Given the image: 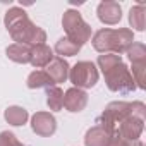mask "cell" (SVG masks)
Listing matches in <instances>:
<instances>
[{"label":"cell","mask_w":146,"mask_h":146,"mask_svg":"<svg viewBox=\"0 0 146 146\" xmlns=\"http://www.w3.org/2000/svg\"><path fill=\"white\" fill-rule=\"evenodd\" d=\"M96 64H98V67L102 69V72L105 74V72L112 70L113 67H117L119 64H122V58H120V55H115V53H102V55L98 57Z\"/></svg>","instance_id":"cell-20"},{"label":"cell","mask_w":146,"mask_h":146,"mask_svg":"<svg viewBox=\"0 0 146 146\" xmlns=\"http://www.w3.org/2000/svg\"><path fill=\"white\" fill-rule=\"evenodd\" d=\"M4 24H5L11 38L16 43H23V45H28V46H36V45H43L46 41L45 29L36 26L35 23H31L26 11L21 9V7H11L5 12Z\"/></svg>","instance_id":"cell-1"},{"label":"cell","mask_w":146,"mask_h":146,"mask_svg":"<svg viewBox=\"0 0 146 146\" xmlns=\"http://www.w3.org/2000/svg\"><path fill=\"white\" fill-rule=\"evenodd\" d=\"M0 146H26V144H23V143L16 137L14 132H11V131H2V132H0Z\"/></svg>","instance_id":"cell-22"},{"label":"cell","mask_w":146,"mask_h":146,"mask_svg":"<svg viewBox=\"0 0 146 146\" xmlns=\"http://www.w3.org/2000/svg\"><path fill=\"white\" fill-rule=\"evenodd\" d=\"M7 57L16 62V64H29L31 60V46L23 45V43H12L5 50Z\"/></svg>","instance_id":"cell-14"},{"label":"cell","mask_w":146,"mask_h":146,"mask_svg":"<svg viewBox=\"0 0 146 146\" xmlns=\"http://www.w3.org/2000/svg\"><path fill=\"white\" fill-rule=\"evenodd\" d=\"M125 53L132 64H144L146 62V46L143 43H132Z\"/></svg>","instance_id":"cell-21"},{"label":"cell","mask_w":146,"mask_h":146,"mask_svg":"<svg viewBox=\"0 0 146 146\" xmlns=\"http://www.w3.org/2000/svg\"><path fill=\"white\" fill-rule=\"evenodd\" d=\"M62 26L65 31V38H69L70 41L78 43L79 46H83L86 41L91 40V26L83 19V16L74 11V9H67L64 12L62 17Z\"/></svg>","instance_id":"cell-3"},{"label":"cell","mask_w":146,"mask_h":146,"mask_svg":"<svg viewBox=\"0 0 146 146\" xmlns=\"http://www.w3.org/2000/svg\"><path fill=\"white\" fill-rule=\"evenodd\" d=\"M108 146H144V144H143L139 139H136V141H127V139H122L120 136H112Z\"/></svg>","instance_id":"cell-23"},{"label":"cell","mask_w":146,"mask_h":146,"mask_svg":"<svg viewBox=\"0 0 146 146\" xmlns=\"http://www.w3.org/2000/svg\"><path fill=\"white\" fill-rule=\"evenodd\" d=\"M53 57H55V55H53V50H52L46 43L36 45V46H31V60H29V64L40 70V69L46 67V65L52 62Z\"/></svg>","instance_id":"cell-12"},{"label":"cell","mask_w":146,"mask_h":146,"mask_svg":"<svg viewBox=\"0 0 146 146\" xmlns=\"http://www.w3.org/2000/svg\"><path fill=\"white\" fill-rule=\"evenodd\" d=\"M129 24L137 29V31H144V26H146V9H144V4L139 2L137 5H134L129 12Z\"/></svg>","instance_id":"cell-17"},{"label":"cell","mask_w":146,"mask_h":146,"mask_svg":"<svg viewBox=\"0 0 146 146\" xmlns=\"http://www.w3.org/2000/svg\"><path fill=\"white\" fill-rule=\"evenodd\" d=\"M26 86L29 90H40V88H50V86H55V84L52 83L50 76L45 70H33L26 79Z\"/></svg>","instance_id":"cell-16"},{"label":"cell","mask_w":146,"mask_h":146,"mask_svg":"<svg viewBox=\"0 0 146 146\" xmlns=\"http://www.w3.org/2000/svg\"><path fill=\"white\" fill-rule=\"evenodd\" d=\"M143 129H144V119L129 115L127 119H124L119 124L117 136H120L122 139H127V141H136V139H139Z\"/></svg>","instance_id":"cell-9"},{"label":"cell","mask_w":146,"mask_h":146,"mask_svg":"<svg viewBox=\"0 0 146 146\" xmlns=\"http://www.w3.org/2000/svg\"><path fill=\"white\" fill-rule=\"evenodd\" d=\"M31 129L36 136L50 137L57 131V120L50 112H36L31 117Z\"/></svg>","instance_id":"cell-7"},{"label":"cell","mask_w":146,"mask_h":146,"mask_svg":"<svg viewBox=\"0 0 146 146\" xmlns=\"http://www.w3.org/2000/svg\"><path fill=\"white\" fill-rule=\"evenodd\" d=\"M96 14H98V19L103 24L115 26L122 19V7H120L119 2H113V0H105V2H100L98 4Z\"/></svg>","instance_id":"cell-8"},{"label":"cell","mask_w":146,"mask_h":146,"mask_svg":"<svg viewBox=\"0 0 146 146\" xmlns=\"http://www.w3.org/2000/svg\"><path fill=\"white\" fill-rule=\"evenodd\" d=\"M110 139L112 136L105 129H102L100 125H93L84 136V146H108Z\"/></svg>","instance_id":"cell-13"},{"label":"cell","mask_w":146,"mask_h":146,"mask_svg":"<svg viewBox=\"0 0 146 146\" xmlns=\"http://www.w3.org/2000/svg\"><path fill=\"white\" fill-rule=\"evenodd\" d=\"M98 78H100L98 69L90 60H81L72 69H69V79H70V83L74 84V88H79V90L93 88L98 83Z\"/></svg>","instance_id":"cell-5"},{"label":"cell","mask_w":146,"mask_h":146,"mask_svg":"<svg viewBox=\"0 0 146 146\" xmlns=\"http://www.w3.org/2000/svg\"><path fill=\"white\" fill-rule=\"evenodd\" d=\"M105 83L108 86L110 91H119V93H129L136 90V83L132 79L131 70L127 69V65L122 62L117 67H113L112 70L105 72Z\"/></svg>","instance_id":"cell-6"},{"label":"cell","mask_w":146,"mask_h":146,"mask_svg":"<svg viewBox=\"0 0 146 146\" xmlns=\"http://www.w3.org/2000/svg\"><path fill=\"white\" fill-rule=\"evenodd\" d=\"M86 105H88V93L84 90L72 86L64 93V108L67 112H72V113L83 112Z\"/></svg>","instance_id":"cell-10"},{"label":"cell","mask_w":146,"mask_h":146,"mask_svg":"<svg viewBox=\"0 0 146 146\" xmlns=\"http://www.w3.org/2000/svg\"><path fill=\"white\" fill-rule=\"evenodd\" d=\"M46 105L53 112H58L64 108V91L58 86L46 88Z\"/></svg>","instance_id":"cell-19"},{"label":"cell","mask_w":146,"mask_h":146,"mask_svg":"<svg viewBox=\"0 0 146 146\" xmlns=\"http://www.w3.org/2000/svg\"><path fill=\"white\" fill-rule=\"evenodd\" d=\"M132 115V103L127 102H112L107 105L103 113L96 119V125L105 129L110 136H117V127L119 124Z\"/></svg>","instance_id":"cell-4"},{"label":"cell","mask_w":146,"mask_h":146,"mask_svg":"<svg viewBox=\"0 0 146 146\" xmlns=\"http://www.w3.org/2000/svg\"><path fill=\"white\" fill-rule=\"evenodd\" d=\"M69 64H67V60L65 58H62V57H53L52 58V62L46 65V74L50 76V79H52V83L57 86V84H60V83H65V79L69 78Z\"/></svg>","instance_id":"cell-11"},{"label":"cell","mask_w":146,"mask_h":146,"mask_svg":"<svg viewBox=\"0 0 146 146\" xmlns=\"http://www.w3.org/2000/svg\"><path fill=\"white\" fill-rule=\"evenodd\" d=\"M93 48L100 53H125L127 48L134 43V33L127 28L120 29H110L103 28L93 35Z\"/></svg>","instance_id":"cell-2"},{"label":"cell","mask_w":146,"mask_h":146,"mask_svg":"<svg viewBox=\"0 0 146 146\" xmlns=\"http://www.w3.org/2000/svg\"><path fill=\"white\" fill-rule=\"evenodd\" d=\"M4 119L7 120V124L19 127V125H24V124L28 122L29 113H28V110H26V108L17 107V105H12V107L5 108V112H4Z\"/></svg>","instance_id":"cell-15"},{"label":"cell","mask_w":146,"mask_h":146,"mask_svg":"<svg viewBox=\"0 0 146 146\" xmlns=\"http://www.w3.org/2000/svg\"><path fill=\"white\" fill-rule=\"evenodd\" d=\"M53 50L58 53V57L64 58V57H74V55H78L81 52V46L78 43H74V41H70L69 38H60L55 43V48Z\"/></svg>","instance_id":"cell-18"}]
</instances>
